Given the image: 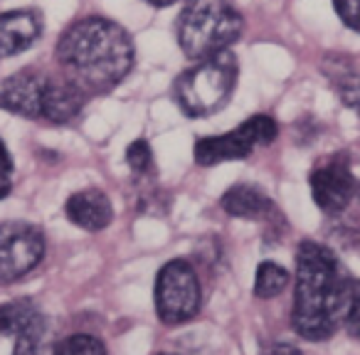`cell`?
Instances as JSON below:
<instances>
[{
	"instance_id": "obj_12",
	"label": "cell",
	"mask_w": 360,
	"mask_h": 355,
	"mask_svg": "<svg viewBox=\"0 0 360 355\" xmlns=\"http://www.w3.org/2000/svg\"><path fill=\"white\" fill-rule=\"evenodd\" d=\"M42 35V18L35 11H8L0 15V57L30 50Z\"/></svg>"
},
{
	"instance_id": "obj_4",
	"label": "cell",
	"mask_w": 360,
	"mask_h": 355,
	"mask_svg": "<svg viewBox=\"0 0 360 355\" xmlns=\"http://www.w3.org/2000/svg\"><path fill=\"white\" fill-rule=\"evenodd\" d=\"M237 57L230 50L205 57L175 79V104L188 119H205L225 109L237 84Z\"/></svg>"
},
{
	"instance_id": "obj_15",
	"label": "cell",
	"mask_w": 360,
	"mask_h": 355,
	"mask_svg": "<svg viewBox=\"0 0 360 355\" xmlns=\"http://www.w3.org/2000/svg\"><path fill=\"white\" fill-rule=\"evenodd\" d=\"M321 70L333 84L338 99L360 119V62L345 55H328Z\"/></svg>"
},
{
	"instance_id": "obj_24",
	"label": "cell",
	"mask_w": 360,
	"mask_h": 355,
	"mask_svg": "<svg viewBox=\"0 0 360 355\" xmlns=\"http://www.w3.org/2000/svg\"><path fill=\"white\" fill-rule=\"evenodd\" d=\"M355 200H360V181H358V191H355Z\"/></svg>"
},
{
	"instance_id": "obj_21",
	"label": "cell",
	"mask_w": 360,
	"mask_h": 355,
	"mask_svg": "<svg viewBox=\"0 0 360 355\" xmlns=\"http://www.w3.org/2000/svg\"><path fill=\"white\" fill-rule=\"evenodd\" d=\"M343 325L348 330V335L360 338V281H353V294H350L348 314H345Z\"/></svg>"
},
{
	"instance_id": "obj_19",
	"label": "cell",
	"mask_w": 360,
	"mask_h": 355,
	"mask_svg": "<svg viewBox=\"0 0 360 355\" xmlns=\"http://www.w3.org/2000/svg\"><path fill=\"white\" fill-rule=\"evenodd\" d=\"M13 191V155L0 138V200H6Z\"/></svg>"
},
{
	"instance_id": "obj_13",
	"label": "cell",
	"mask_w": 360,
	"mask_h": 355,
	"mask_svg": "<svg viewBox=\"0 0 360 355\" xmlns=\"http://www.w3.org/2000/svg\"><path fill=\"white\" fill-rule=\"evenodd\" d=\"M65 215L70 217L72 225L82 227L86 232H99L106 230L114 220V207L106 193L96 191V188H86L75 195H70L65 205Z\"/></svg>"
},
{
	"instance_id": "obj_18",
	"label": "cell",
	"mask_w": 360,
	"mask_h": 355,
	"mask_svg": "<svg viewBox=\"0 0 360 355\" xmlns=\"http://www.w3.org/2000/svg\"><path fill=\"white\" fill-rule=\"evenodd\" d=\"M126 163L134 170L136 175H146L150 168H153V153H150L148 141L136 138L134 143L126 148Z\"/></svg>"
},
{
	"instance_id": "obj_25",
	"label": "cell",
	"mask_w": 360,
	"mask_h": 355,
	"mask_svg": "<svg viewBox=\"0 0 360 355\" xmlns=\"http://www.w3.org/2000/svg\"><path fill=\"white\" fill-rule=\"evenodd\" d=\"M158 355H175V353H158Z\"/></svg>"
},
{
	"instance_id": "obj_3",
	"label": "cell",
	"mask_w": 360,
	"mask_h": 355,
	"mask_svg": "<svg viewBox=\"0 0 360 355\" xmlns=\"http://www.w3.org/2000/svg\"><path fill=\"white\" fill-rule=\"evenodd\" d=\"M245 20L232 0H186L178 18V45L188 60L225 52L242 37Z\"/></svg>"
},
{
	"instance_id": "obj_5",
	"label": "cell",
	"mask_w": 360,
	"mask_h": 355,
	"mask_svg": "<svg viewBox=\"0 0 360 355\" xmlns=\"http://www.w3.org/2000/svg\"><path fill=\"white\" fill-rule=\"evenodd\" d=\"M155 314L165 325H180L195 318L202 304L198 271L191 262L170 259L155 276Z\"/></svg>"
},
{
	"instance_id": "obj_23",
	"label": "cell",
	"mask_w": 360,
	"mask_h": 355,
	"mask_svg": "<svg viewBox=\"0 0 360 355\" xmlns=\"http://www.w3.org/2000/svg\"><path fill=\"white\" fill-rule=\"evenodd\" d=\"M146 3L153 8H170V6H175L178 0H146Z\"/></svg>"
},
{
	"instance_id": "obj_14",
	"label": "cell",
	"mask_w": 360,
	"mask_h": 355,
	"mask_svg": "<svg viewBox=\"0 0 360 355\" xmlns=\"http://www.w3.org/2000/svg\"><path fill=\"white\" fill-rule=\"evenodd\" d=\"M220 205L227 215L242 217V220H266L269 215H276V207L271 202V198L262 188L252 186V183H237V186H232L222 195Z\"/></svg>"
},
{
	"instance_id": "obj_10",
	"label": "cell",
	"mask_w": 360,
	"mask_h": 355,
	"mask_svg": "<svg viewBox=\"0 0 360 355\" xmlns=\"http://www.w3.org/2000/svg\"><path fill=\"white\" fill-rule=\"evenodd\" d=\"M47 77L37 70H20L11 75L0 86V109H8L22 119H42V96Z\"/></svg>"
},
{
	"instance_id": "obj_20",
	"label": "cell",
	"mask_w": 360,
	"mask_h": 355,
	"mask_svg": "<svg viewBox=\"0 0 360 355\" xmlns=\"http://www.w3.org/2000/svg\"><path fill=\"white\" fill-rule=\"evenodd\" d=\"M333 8L345 27L360 32V0H333Z\"/></svg>"
},
{
	"instance_id": "obj_7",
	"label": "cell",
	"mask_w": 360,
	"mask_h": 355,
	"mask_svg": "<svg viewBox=\"0 0 360 355\" xmlns=\"http://www.w3.org/2000/svg\"><path fill=\"white\" fill-rule=\"evenodd\" d=\"M45 257V235L30 222L0 225V286L15 284L27 276Z\"/></svg>"
},
{
	"instance_id": "obj_6",
	"label": "cell",
	"mask_w": 360,
	"mask_h": 355,
	"mask_svg": "<svg viewBox=\"0 0 360 355\" xmlns=\"http://www.w3.org/2000/svg\"><path fill=\"white\" fill-rule=\"evenodd\" d=\"M279 134V126L269 114H255L237 129L222 136H205L195 141V163L198 165H217L227 160H245L255 153L259 146H269Z\"/></svg>"
},
{
	"instance_id": "obj_9",
	"label": "cell",
	"mask_w": 360,
	"mask_h": 355,
	"mask_svg": "<svg viewBox=\"0 0 360 355\" xmlns=\"http://www.w3.org/2000/svg\"><path fill=\"white\" fill-rule=\"evenodd\" d=\"M45 330V316L32 299H18L0 306V333L15 338L13 355H40Z\"/></svg>"
},
{
	"instance_id": "obj_2",
	"label": "cell",
	"mask_w": 360,
	"mask_h": 355,
	"mask_svg": "<svg viewBox=\"0 0 360 355\" xmlns=\"http://www.w3.org/2000/svg\"><path fill=\"white\" fill-rule=\"evenodd\" d=\"M60 67L86 94H106L126 79L134 67V40L109 18L91 15L62 32L55 47Z\"/></svg>"
},
{
	"instance_id": "obj_16",
	"label": "cell",
	"mask_w": 360,
	"mask_h": 355,
	"mask_svg": "<svg viewBox=\"0 0 360 355\" xmlns=\"http://www.w3.org/2000/svg\"><path fill=\"white\" fill-rule=\"evenodd\" d=\"M289 286V271L274 262H262L255 274V294L259 299H274Z\"/></svg>"
},
{
	"instance_id": "obj_11",
	"label": "cell",
	"mask_w": 360,
	"mask_h": 355,
	"mask_svg": "<svg viewBox=\"0 0 360 355\" xmlns=\"http://www.w3.org/2000/svg\"><path fill=\"white\" fill-rule=\"evenodd\" d=\"M86 104V91L72 79H52L47 77L45 96H42V119L55 126H67L82 114ZM40 119V121H42Z\"/></svg>"
},
{
	"instance_id": "obj_8",
	"label": "cell",
	"mask_w": 360,
	"mask_h": 355,
	"mask_svg": "<svg viewBox=\"0 0 360 355\" xmlns=\"http://www.w3.org/2000/svg\"><path fill=\"white\" fill-rule=\"evenodd\" d=\"M309 183L314 202L330 217L348 210V205L355 200V191H358V181L350 170V160L343 153L328 155L326 160H321L311 170Z\"/></svg>"
},
{
	"instance_id": "obj_1",
	"label": "cell",
	"mask_w": 360,
	"mask_h": 355,
	"mask_svg": "<svg viewBox=\"0 0 360 355\" xmlns=\"http://www.w3.org/2000/svg\"><path fill=\"white\" fill-rule=\"evenodd\" d=\"M353 276L330 247L304 240L296 250L291 328L304 340H328L348 314Z\"/></svg>"
},
{
	"instance_id": "obj_22",
	"label": "cell",
	"mask_w": 360,
	"mask_h": 355,
	"mask_svg": "<svg viewBox=\"0 0 360 355\" xmlns=\"http://www.w3.org/2000/svg\"><path fill=\"white\" fill-rule=\"evenodd\" d=\"M264 355H301V350H296L289 343H274L264 350Z\"/></svg>"
},
{
	"instance_id": "obj_17",
	"label": "cell",
	"mask_w": 360,
	"mask_h": 355,
	"mask_svg": "<svg viewBox=\"0 0 360 355\" xmlns=\"http://www.w3.org/2000/svg\"><path fill=\"white\" fill-rule=\"evenodd\" d=\"M52 355H106V345L96 335L72 333L55 345Z\"/></svg>"
}]
</instances>
